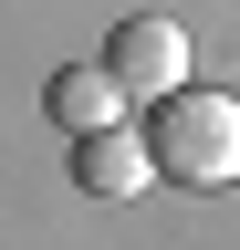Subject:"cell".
Instances as JSON below:
<instances>
[{"mask_svg": "<svg viewBox=\"0 0 240 250\" xmlns=\"http://www.w3.org/2000/svg\"><path fill=\"white\" fill-rule=\"evenodd\" d=\"M146 146H157V177L167 188H198L219 198L240 177V94H209V83H177L146 104Z\"/></svg>", "mask_w": 240, "mask_h": 250, "instance_id": "1", "label": "cell"}, {"mask_svg": "<svg viewBox=\"0 0 240 250\" xmlns=\"http://www.w3.org/2000/svg\"><path fill=\"white\" fill-rule=\"evenodd\" d=\"M188 62H198V52H188V31H177L167 11H126V21L105 31V73L126 83L136 104H157V94H177V83H188Z\"/></svg>", "mask_w": 240, "mask_h": 250, "instance_id": "2", "label": "cell"}, {"mask_svg": "<svg viewBox=\"0 0 240 250\" xmlns=\"http://www.w3.org/2000/svg\"><path fill=\"white\" fill-rule=\"evenodd\" d=\"M73 188H84V198H146V188H167V177H157V146L136 136V115L73 136Z\"/></svg>", "mask_w": 240, "mask_h": 250, "instance_id": "3", "label": "cell"}, {"mask_svg": "<svg viewBox=\"0 0 240 250\" xmlns=\"http://www.w3.org/2000/svg\"><path fill=\"white\" fill-rule=\"evenodd\" d=\"M42 115L63 125V136H94V125H126V115H136V94L115 83V73H105V52H94V62H52Z\"/></svg>", "mask_w": 240, "mask_h": 250, "instance_id": "4", "label": "cell"}]
</instances>
